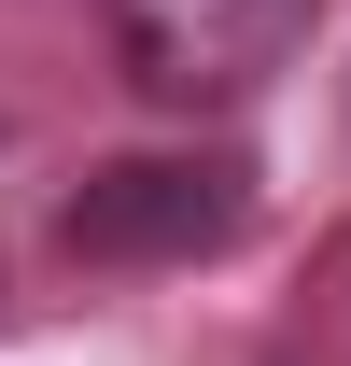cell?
<instances>
[{
    "label": "cell",
    "mask_w": 351,
    "mask_h": 366,
    "mask_svg": "<svg viewBox=\"0 0 351 366\" xmlns=\"http://www.w3.org/2000/svg\"><path fill=\"white\" fill-rule=\"evenodd\" d=\"M253 226V155L239 141H169V155H98L56 197L71 268H197Z\"/></svg>",
    "instance_id": "1"
},
{
    "label": "cell",
    "mask_w": 351,
    "mask_h": 366,
    "mask_svg": "<svg viewBox=\"0 0 351 366\" xmlns=\"http://www.w3.org/2000/svg\"><path fill=\"white\" fill-rule=\"evenodd\" d=\"M98 29H113V71L155 113H239L295 71L323 0H98Z\"/></svg>",
    "instance_id": "2"
}]
</instances>
